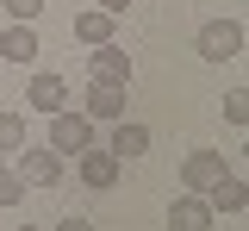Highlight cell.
Segmentation results:
<instances>
[{"label":"cell","mask_w":249,"mask_h":231,"mask_svg":"<svg viewBox=\"0 0 249 231\" xmlns=\"http://www.w3.org/2000/svg\"><path fill=\"white\" fill-rule=\"evenodd\" d=\"M0 6H6V13H13L19 25H37V13H44L50 0H0Z\"/></svg>","instance_id":"16"},{"label":"cell","mask_w":249,"mask_h":231,"mask_svg":"<svg viewBox=\"0 0 249 231\" xmlns=\"http://www.w3.org/2000/svg\"><path fill=\"white\" fill-rule=\"evenodd\" d=\"M19 231H37V225H19Z\"/></svg>","instance_id":"20"},{"label":"cell","mask_w":249,"mask_h":231,"mask_svg":"<svg viewBox=\"0 0 249 231\" xmlns=\"http://www.w3.org/2000/svg\"><path fill=\"white\" fill-rule=\"evenodd\" d=\"M124 6H131V0H100V13H112V19H119Z\"/></svg>","instance_id":"19"},{"label":"cell","mask_w":249,"mask_h":231,"mask_svg":"<svg viewBox=\"0 0 249 231\" xmlns=\"http://www.w3.org/2000/svg\"><path fill=\"white\" fill-rule=\"evenodd\" d=\"M224 119H231V125H249V88L224 94Z\"/></svg>","instance_id":"17"},{"label":"cell","mask_w":249,"mask_h":231,"mask_svg":"<svg viewBox=\"0 0 249 231\" xmlns=\"http://www.w3.org/2000/svg\"><path fill=\"white\" fill-rule=\"evenodd\" d=\"M69 81H62V75H31V88H25V106L31 113H44V119H50V113H62V106H69Z\"/></svg>","instance_id":"5"},{"label":"cell","mask_w":249,"mask_h":231,"mask_svg":"<svg viewBox=\"0 0 249 231\" xmlns=\"http://www.w3.org/2000/svg\"><path fill=\"white\" fill-rule=\"evenodd\" d=\"M218 175H224V156L218 150H187V163H181V181H187V194H206Z\"/></svg>","instance_id":"6"},{"label":"cell","mask_w":249,"mask_h":231,"mask_svg":"<svg viewBox=\"0 0 249 231\" xmlns=\"http://www.w3.org/2000/svg\"><path fill=\"white\" fill-rule=\"evenodd\" d=\"M106 150H112V156H143V150H150V125H143V119H112V144H106Z\"/></svg>","instance_id":"11"},{"label":"cell","mask_w":249,"mask_h":231,"mask_svg":"<svg viewBox=\"0 0 249 231\" xmlns=\"http://www.w3.org/2000/svg\"><path fill=\"white\" fill-rule=\"evenodd\" d=\"M25 200V181L13 175V163H0V206H19Z\"/></svg>","instance_id":"15"},{"label":"cell","mask_w":249,"mask_h":231,"mask_svg":"<svg viewBox=\"0 0 249 231\" xmlns=\"http://www.w3.org/2000/svg\"><path fill=\"white\" fill-rule=\"evenodd\" d=\"M37 50H44V44H37V32L13 19V25H6V38H0V57H6V63H31Z\"/></svg>","instance_id":"13"},{"label":"cell","mask_w":249,"mask_h":231,"mask_svg":"<svg viewBox=\"0 0 249 231\" xmlns=\"http://www.w3.org/2000/svg\"><path fill=\"white\" fill-rule=\"evenodd\" d=\"M13 175H19L25 188H56V181H62V156L50 150V144H44V150L25 144V150H19V163H13Z\"/></svg>","instance_id":"3"},{"label":"cell","mask_w":249,"mask_h":231,"mask_svg":"<svg viewBox=\"0 0 249 231\" xmlns=\"http://www.w3.org/2000/svg\"><path fill=\"white\" fill-rule=\"evenodd\" d=\"M50 150L56 156H81V150H93V119H81V113H50Z\"/></svg>","instance_id":"1"},{"label":"cell","mask_w":249,"mask_h":231,"mask_svg":"<svg viewBox=\"0 0 249 231\" xmlns=\"http://www.w3.org/2000/svg\"><path fill=\"white\" fill-rule=\"evenodd\" d=\"M88 69H93V81H124V88H131V57H124L119 44H93V57H88Z\"/></svg>","instance_id":"8"},{"label":"cell","mask_w":249,"mask_h":231,"mask_svg":"<svg viewBox=\"0 0 249 231\" xmlns=\"http://www.w3.org/2000/svg\"><path fill=\"white\" fill-rule=\"evenodd\" d=\"M75 38H81V44H112V38H119V19L100 13V6H88V13H75Z\"/></svg>","instance_id":"12"},{"label":"cell","mask_w":249,"mask_h":231,"mask_svg":"<svg viewBox=\"0 0 249 231\" xmlns=\"http://www.w3.org/2000/svg\"><path fill=\"white\" fill-rule=\"evenodd\" d=\"M81 119H93V125L124 119V81H88V94H81Z\"/></svg>","instance_id":"4"},{"label":"cell","mask_w":249,"mask_h":231,"mask_svg":"<svg viewBox=\"0 0 249 231\" xmlns=\"http://www.w3.org/2000/svg\"><path fill=\"white\" fill-rule=\"evenodd\" d=\"M206 206H212V212H243V206H249V181L224 169L212 188H206Z\"/></svg>","instance_id":"9"},{"label":"cell","mask_w":249,"mask_h":231,"mask_svg":"<svg viewBox=\"0 0 249 231\" xmlns=\"http://www.w3.org/2000/svg\"><path fill=\"white\" fill-rule=\"evenodd\" d=\"M56 231H93V219H81V212H69V219H56Z\"/></svg>","instance_id":"18"},{"label":"cell","mask_w":249,"mask_h":231,"mask_svg":"<svg viewBox=\"0 0 249 231\" xmlns=\"http://www.w3.org/2000/svg\"><path fill=\"white\" fill-rule=\"evenodd\" d=\"M25 144H31V137H25V119H19V113H0V150H6V156H19Z\"/></svg>","instance_id":"14"},{"label":"cell","mask_w":249,"mask_h":231,"mask_svg":"<svg viewBox=\"0 0 249 231\" xmlns=\"http://www.w3.org/2000/svg\"><path fill=\"white\" fill-rule=\"evenodd\" d=\"M168 231H212V206H206V194L168 200Z\"/></svg>","instance_id":"7"},{"label":"cell","mask_w":249,"mask_h":231,"mask_svg":"<svg viewBox=\"0 0 249 231\" xmlns=\"http://www.w3.org/2000/svg\"><path fill=\"white\" fill-rule=\"evenodd\" d=\"M199 57H206V63L243 57V25H237V19H206V25H199Z\"/></svg>","instance_id":"2"},{"label":"cell","mask_w":249,"mask_h":231,"mask_svg":"<svg viewBox=\"0 0 249 231\" xmlns=\"http://www.w3.org/2000/svg\"><path fill=\"white\" fill-rule=\"evenodd\" d=\"M81 181H88L93 194H106V188L119 181V156H112V150H100V144L81 150Z\"/></svg>","instance_id":"10"}]
</instances>
